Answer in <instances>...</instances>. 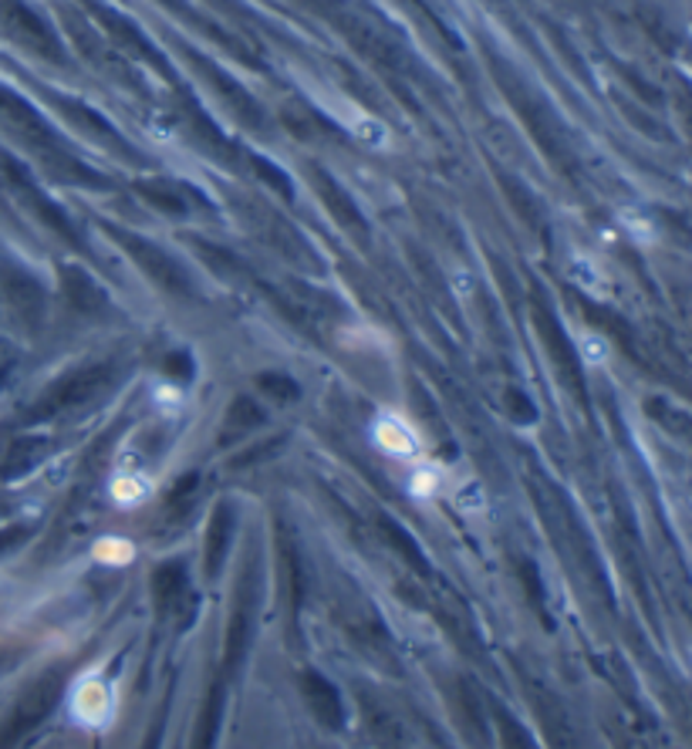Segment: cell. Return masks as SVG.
<instances>
[{
  "label": "cell",
  "instance_id": "obj_1",
  "mask_svg": "<svg viewBox=\"0 0 692 749\" xmlns=\"http://www.w3.org/2000/svg\"><path fill=\"white\" fill-rule=\"evenodd\" d=\"M68 713L72 719L88 729V733H102L116 719V692L102 672H88L81 675L72 692H68Z\"/></svg>",
  "mask_w": 692,
  "mask_h": 749
},
{
  "label": "cell",
  "instance_id": "obj_2",
  "mask_svg": "<svg viewBox=\"0 0 692 749\" xmlns=\"http://www.w3.org/2000/svg\"><path fill=\"white\" fill-rule=\"evenodd\" d=\"M372 442L382 456L388 460H399V463H416L426 456V442L422 432L413 426L409 416L395 412V409H378L372 419Z\"/></svg>",
  "mask_w": 692,
  "mask_h": 749
},
{
  "label": "cell",
  "instance_id": "obj_3",
  "mask_svg": "<svg viewBox=\"0 0 692 749\" xmlns=\"http://www.w3.org/2000/svg\"><path fill=\"white\" fill-rule=\"evenodd\" d=\"M321 106L344 125V132L349 135H355L362 145H369V148H375V153H388V148L395 145V135H392V129L378 119V115H372V112H365L362 106H355L352 98H341V95H321Z\"/></svg>",
  "mask_w": 692,
  "mask_h": 749
},
{
  "label": "cell",
  "instance_id": "obj_4",
  "mask_svg": "<svg viewBox=\"0 0 692 749\" xmlns=\"http://www.w3.org/2000/svg\"><path fill=\"white\" fill-rule=\"evenodd\" d=\"M156 493V480L145 473L139 463H122L116 470V476L109 480V499L119 510H139L153 499Z\"/></svg>",
  "mask_w": 692,
  "mask_h": 749
},
{
  "label": "cell",
  "instance_id": "obj_5",
  "mask_svg": "<svg viewBox=\"0 0 692 749\" xmlns=\"http://www.w3.org/2000/svg\"><path fill=\"white\" fill-rule=\"evenodd\" d=\"M450 489V473L442 470L439 463H429L426 456L409 463V476H406V493L419 504H432V499L447 496Z\"/></svg>",
  "mask_w": 692,
  "mask_h": 749
},
{
  "label": "cell",
  "instance_id": "obj_6",
  "mask_svg": "<svg viewBox=\"0 0 692 749\" xmlns=\"http://www.w3.org/2000/svg\"><path fill=\"white\" fill-rule=\"evenodd\" d=\"M447 496H450L453 510H457V514H463V517H486V510H490L486 486H483L476 476L453 480V483H450V489H447Z\"/></svg>",
  "mask_w": 692,
  "mask_h": 749
},
{
  "label": "cell",
  "instance_id": "obj_7",
  "mask_svg": "<svg viewBox=\"0 0 692 749\" xmlns=\"http://www.w3.org/2000/svg\"><path fill=\"white\" fill-rule=\"evenodd\" d=\"M568 277H571L584 294L598 297V301H605V297H608V277L602 274V267H598L595 261H591V257L574 254V257L568 261Z\"/></svg>",
  "mask_w": 692,
  "mask_h": 749
},
{
  "label": "cell",
  "instance_id": "obj_8",
  "mask_svg": "<svg viewBox=\"0 0 692 749\" xmlns=\"http://www.w3.org/2000/svg\"><path fill=\"white\" fill-rule=\"evenodd\" d=\"M91 558L102 568H129L135 561V543L125 537H102L95 543Z\"/></svg>",
  "mask_w": 692,
  "mask_h": 749
},
{
  "label": "cell",
  "instance_id": "obj_9",
  "mask_svg": "<svg viewBox=\"0 0 692 749\" xmlns=\"http://www.w3.org/2000/svg\"><path fill=\"white\" fill-rule=\"evenodd\" d=\"M578 355L584 359V365L602 368V365H608V359H612V344H608V338L598 334V331H581V334H578Z\"/></svg>",
  "mask_w": 692,
  "mask_h": 749
},
{
  "label": "cell",
  "instance_id": "obj_10",
  "mask_svg": "<svg viewBox=\"0 0 692 749\" xmlns=\"http://www.w3.org/2000/svg\"><path fill=\"white\" fill-rule=\"evenodd\" d=\"M450 287H453V294L460 297V301H473V294H476V280H473V274H466V271H457V274L450 277Z\"/></svg>",
  "mask_w": 692,
  "mask_h": 749
},
{
  "label": "cell",
  "instance_id": "obj_11",
  "mask_svg": "<svg viewBox=\"0 0 692 749\" xmlns=\"http://www.w3.org/2000/svg\"><path fill=\"white\" fill-rule=\"evenodd\" d=\"M622 227L635 236V240H649L652 233H649V223H646V217H638V213H622Z\"/></svg>",
  "mask_w": 692,
  "mask_h": 749
},
{
  "label": "cell",
  "instance_id": "obj_12",
  "mask_svg": "<svg viewBox=\"0 0 692 749\" xmlns=\"http://www.w3.org/2000/svg\"><path fill=\"white\" fill-rule=\"evenodd\" d=\"M156 398H160V403L166 406V412H176V406H179V395H176L173 388H160V392H156Z\"/></svg>",
  "mask_w": 692,
  "mask_h": 749
}]
</instances>
